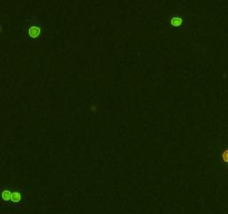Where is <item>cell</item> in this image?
<instances>
[{
	"instance_id": "1",
	"label": "cell",
	"mask_w": 228,
	"mask_h": 214,
	"mask_svg": "<svg viewBox=\"0 0 228 214\" xmlns=\"http://www.w3.org/2000/svg\"><path fill=\"white\" fill-rule=\"evenodd\" d=\"M39 34H40V29L38 27H31L29 29V35L31 37H37V36H39Z\"/></svg>"
},
{
	"instance_id": "2",
	"label": "cell",
	"mask_w": 228,
	"mask_h": 214,
	"mask_svg": "<svg viewBox=\"0 0 228 214\" xmlns=\"http://www.w3.org/2000/svg\"><path fill=\"white\" fill-rule=\"evenodd\" d=\"M11 196H12V193H11L10 191H4L2 192V199H4L5 201H9L11 200Z\"/></svg>"
},
{
	"instance_id": "3",
	"label": "cell",
	"mask_w": 228,
	"mask_h": 214,
	"mask_svg": "<svg viewBox=\"0 0 228 214\" xmlns=\"http://www.w3.org/2000/svg\"><path fill=\"white\" fill-rule=\"evenodd\" d=\"M20 200H21L20 193H18V192H14V193H12V196H11V201H14V202H19Z\"/></svg>"
},
{
	"instance_id": "4",
	"label": "cell",
	"mask_w": 228,
	"mask_h": 214,
	"mask_svg": "<svg viewBox=\"0 0 228 214\" xmlns=\"http://www.w3.org/2000/svg\"><path fill=\"white\" fill-rule=\"evenodd\" d=\"M180 24H181V19L179 17H175L171 19V25L173 26H179Z\"/></svg>"
},
{
	"instance_id": "5",
	"label": "cell",
	"mask_w": 228,
	"mask_h": 214,
	"mask_svg": "<svg viewBox=\"0 0 228 214\" xmlns=\"http://www.w3.org/2000/svg\"><path fill=\"white\" fill-rule=\"evenodd\" d=\"M221 157L224 159V162H226L228 164V149H225L223 154H221Z\"/></svg>"
}]
</instances>
